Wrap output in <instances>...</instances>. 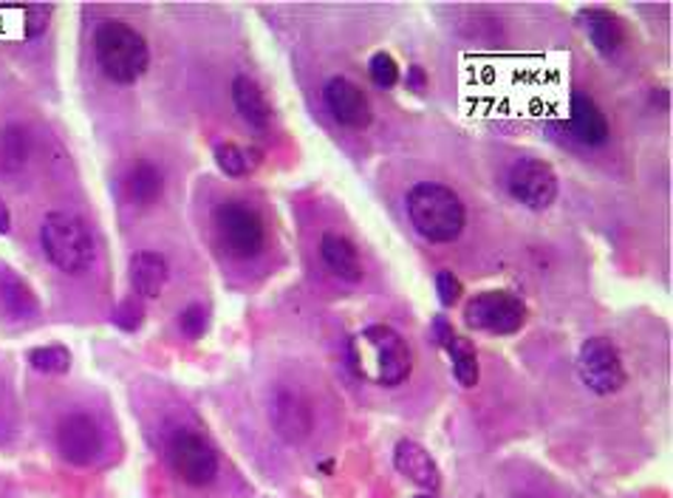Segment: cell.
Masks as SVG:
<instances>
[{
  "label": "cell",
  "mask_w": 673,
  "mask_h": 498,
  "mask_svg": "<svg viewBox=\"0 0 673 498\" xmlns=\"http://www.w3.org/2000/svg\"><path fill=\"white\" fill-rule=\"evenodd\" d=\"M413 498H436V496H413Z\"/></svg>",
  "instance_id": "cell-33"
},
{
  "label": "cell",
  "mask_w": 673,
  "mask_h": 498,
  "mask_svg": "<svg viewBox=\"0 0 673 498\" xmlns=\"http://www.w3.org/2000/svg\"><path fill=\"white\" fill-rule=\"evenodd\" d=\"M433 337L439 340V346H447V343L453 340V329H450V323H447L445 318L433 320Z\"/></svg>",
  "instance_id": "cell-31"
},
{
  "label": "cell",
  "mask_w": 673,
  "mask_h": 498,
  "mask_svg": "<svg viewBox=\"0 0 673 498\" xmlns=\"http://www.w3.org/2000/svg\"><path fill=\"white\" fill-rule=\"evenodd\" d=\"M233 103L238 108V114L247 119L252 128L263 131L272 122V108L267 103V94L261 91V85L255 83L252 76L238 74L233 80Z\"/></svg>",
  "instance_id": "cell-18"
},
{
  "label": "cell",
  "mask_w": 673,
  "mask_h": 498,
  "mask_svg": "<svg viewBox=\"0 0 673 498\" xmlns=\"http://www.w3.org/2000/svg\"><path fill=\"white\" fill-rule=\"evenodd\" d=\"M9 229H12V215H9V208L0 201V236H7Z\"/></svg>",
  "instance_id": "cell-32"
},
{
  "label": "cell",
  "mask_w": 673,
  "mask_h": 498,
  "mask_svg": "<svg viewBox=\"0 0 673 498\" xmlns=\"http://www.w3.org/2000/svg\"><path fill=\"white\" fill-rule=\"evenodd\" d=\"M215 229H219L221 241L229 249V256L235 258H258L267 244V227H263L261 215L255 213L249 204L240 201H224L215 208Z\"/></svg>",
  "instance_id": "cell-5"
},
{
  "label": "cell",
  "mask_w": 673,
  "mask_h": 498,
  "mask_svg": "<svg viewBox=\"0 0 673 498\" xmlns=\"http://www.w3.org/2000/svg\"><path fill=\"white\" fill-rule=\"evenodd\" d=\"M464 320L470 329L487 334H516L527 320V306L507 289L479 292L464 306Z\"/></svg>",
  "instance_id": "cell-6"
},
{
  "label": "cell",
  "mask_w": 673,
  "mask_h": 498,
  "mask_svg": "<svg viewBox=\"0 0 673 498\" xmlns=\"http://www.w3.org/2000/svg\"><path fill=\"white\" fill-rule=\"evenodd\" d=\"M125 187H128V195H131L133 204H139V208H153V204L162 199V190H165V176H162V170H158L153 162L139 159V162H133V167L128 170Z\"/></svg>",
  "instance_id": "cell-19"
},
{
  "label": "cell",
  "mask_w": 673,
  "mask_h": 498,
  "mask_svg": "<svg viewBox=\"0 0 673 498\" xmlns=\"http://www.w3.org/2000/svg\"><path fill=\"white\" fill-rule=\"evenodd\" d=\"M28 363L43 374H66L71 368V352L66 346H37L28 352Z\"/></svg>",
  "instance_id": "cell-23"
},
{
  "label": "cell",
  "mask_w": 673,
  "mask_h": 498,
  "mask_svg": "<svg viewBox=\"0 0 673 498\" xmlns=\"http://www.w3.org/2000/svg\"><path fill=\"white\" fill-rule=\"evenodd\" d=\"M26 156H28L26 133H23L21 128H14V124L3 128V131H0V167L17 170V167H23Z\"/></svg>",
  "instance_id": "cell-22"
},
{
  "label": "cell",
  "mask_w": 673,
  "mask_h": 498,
  "mask_svg": "<svg viewBox=\"0 0 673 498\" xmlns=\"http://www.w3.org/2000/svg\"><path fill=\"white\" fill-rule=\"evenodd\" d=\"M436 292H439V300L441 306H456L461 298V281L453 275V272H439L436 275Z\"/></svg>",
  "instance_id": "cell-28"
},
{
  "label": "cell",
  "mask_w": 673,
  "mask_h": 498,
  "mask_svg": "<svg viewBox=\"0 0 673 498\" xmlns=\"http://www.w3.org/2000/svg\"><path fill=\"white\" fill-rule=\"evenodd\" d=\"M509 193L529 210H546L557 199V176L550 162L521 159L509 170Z\"/></svg>",
  "instance_id": "cell-9"
},
{
  "label": "cell",
  "mask_w": 673,
  "mask_h": 498,
  "mask_svg": "<svg viewBox=\"0 0 673 498\" xmlns=\"http://www.w3.org/2000/svg\"><path fill=\"white\" fill-rule=\"evenodd\" d=\"M569 131L577 142H583V145L589 147L603 145L605 139H609V133H612L603 108H600L586 91H575V94H571Z\"/></svg>",
  "instance_id": "cell-14"
},
{
  "label": "cell",
  "mask_w": 673,
  "mask_h": 498,
  "mask_svg": "<svg viewBox=\"0 0 673 498\" xmlns=\"http://www.w3.org/2000/svg\"><path fill=\"white\" fill-rule=\"evenodd\" d=\"M272 423H275V430L286 442H303L315 428V416H311L309 402L303 400L297 391L281 388L275 394V402H272Z\"/></svg>",
  "instance_id": "cell-12"
},
{
  "label": "cell",
  "mask_w": 673,
  "mask_h": 498,
  "mask_svg": "<svg viewBox=\"0 0 673 498\" xmlns=\"http://www.w3.org/2000/svg\"><path fill=\"white\" fill-rule=\"evenodd\" d=\"M577 374L591 394L609 396L617 394L625 386L628 374H625L623 357H619L617 346L609 337H589L577 354Z\"/></svg>",
  "instance_id": "cell-7"
},
{
  "label": "cell",
  "mask_w": 673,
  "mask_h": 498,
  "mask_svg": "<svg viewBox=\"0 0 673 498\" xmlns=\"http://www.w3.org/2000/svg\"><path fill=\"white\" fill-rule=\"evenodd\" d=\"M349 360L359 380L379 388H397L411 377L413 357L405 337L391 325H368L351 340Z\"/></svg>",
  "instance_id": "cell-1"
},
{
  "label": "cell",
  "mask_w": 673,
  "mask_h": 498,
  "mask_svg": "<svg viewBox=\"0 0 673 498\" xmlns=\"http://www.w3.org/2000/svg\"><path fill=\"white\" fill-rule=\"evenodd\" d=\"M393 467L422 490L436 493L441 487L439 464L433 462L430 453L413 439H399L397 448H393Z\"/></svg>",
  "instance_id": "cell-13"
},
{
  "label": "cell",
  "mask_w": 673,
  "mask_h": 498,
  "mask_svg": "<svg viewBox=\"0 0 673 498\" xmlns=\"http://www.w3.org/2000/svg\"><path fill=\"white\" fill-rule=\"evenodd\" d=\"M173 471L190 487H210L219 476V453L196 430H179L167 448Z\"/></svg>",
  "instance_id": "cell-8"
},
{
  "label": "cell",
  "mask_w": 673,
  "mask_h": 498,
  "mask_svg": "<svg viewBox=\"0 0 673 498\" xmlns=\"http://www.w3.org/2000/svg\"><path fill=\"white\" fill-rule=\"evenodd\" d=\"M408 215L422 238L430 244H450L464 233L468 210L459 195L436 181H420L408 193Z\"/></svg>",
  "instance_id": "cell-2"
},
{
  "label": "cell",
  "mask_w": 673,
  "mask_h": 498,
  "mask_svg": "<svg viewBox=\"0 0 673 498\" xmlns=\"http://www.w3.org/2000/svg\"><path fill=\"white\" fill-rule=\"evenodd\" d=\"M323 97L331 117L340 124H345V128L363 131V128L371 124V103L363 94V88L351 83L349 76H331L329 83H326Z\"/></svg>",
  "instance_id": "cell-11"
},
{
  "label": "cell",
  "mask_w": 673,
  "mask_h": 498,
  "mask_svg": "<svg viewBox=\"0 0 673 498\" xmlns=\"http://www.w3.org/2000/svg\"><path fill=\"white\" fill-rule=\"evenodd\" d=\"M179 329L185 337L199 340L204 337L206 332V309L201 304H190L185 311L179 315Z\"/></svg>",
  "instance_id": "cell-27"
},
{
  "label": "cell",
  "mask_w": 673,
  "mask_h": 498,
  "mask_svg": "<svg viewBox=\"0 0 673 498\" xmlns=\"http://www.w3.org/2000/svg\"><path fill=\"white\" fill-rule=\"evenodd\" d=\"M577 21L583 23L591 46H594L600 55H614V51L623 49L625 26L614 12H605V9H583V12L577 14Z\"/></svg>",
  "instance_id": "cell-16"
},
{
  "label": "cell",
  "mask_w": 673,
  "mask_h": 498,
  "mask_svg": "<svg viewBox=\"0 0 673 498\" xmlns=\"http://www.w3.org/2000/svg\"><path fill=\"white\" fill-rule=\"evenodd\" d=\"M128 275H131V286L139 298L153 300L162 295L167 284V275H170V266H167V258L153 252V249H142L128 263Z\"/></svg>",
  "instance_id": "cell-15"
},
{
  "label": "cell",
  "mask_w": 673,
  "mask_h": 498,
  "mask_svg": "<svg viewBox=\"0 0 673 498\" xmlns=\"http://www.w3.org/2000/svg\"><path fill=\"white\" fill-rule=\"evenodd\" d=\"M213 153L221 170L227 176H235V179L247 174L249 165H252V162H249V153L240 151V147L233 145V142H219Z\"/></svg>",
  "instance_id": "cell-24"
},
{
  "label": "cell",
  "mask_w": 673,
  "mask_h": 498,
  "mask_svg": "<svg viewBox=\"0 0 673 498\" xmlns=\"http://www.w3.org/2000/svg\"><path fill=\"white\" fill-rule=\"evenodd\" d=\"M57 450L66 462L80 464V467L94 462L103 453V430L94 416L83 411L62 416L57 425Z\"/></svg>",
  "instance_id": "cell-10"
},
{
  "label": "cell",
  "mask_w": 673,
  "mask_h": 498,
  "mask_svg": "<svg viewBox=\"0 0 673 498\" xmlns=\"http://www.w3.org/2000/svg\"><path fill=\"white\" fill-rule=\"evenodd\" d=\"M320 256L336 277H343L349 284L363 281V261H359L357 247L340 233H326L323 241H320Z\"/></svg>",
  "instance_id": "cell-17"
},
{
  "label": "cell",
  "mask_w": 673,
  "mask_h": 498,
  "mask_svg": "<svg viewBox=\"0 0 673 498\" xmlns=\"http://www.w3.org/2000/svg\"><path fill=\"white\" fill-rule=\"evenodd\" d=\"M48 17H51V9L43 7V3H28V7H26V37H37L40 32H46Z\"/></svg>",
  "instance_id": "cell-29"
},
{
  "label": "cell",
  "mask_w": 673,
  "mask_h": 498,
  "mask_svg": "<svg viewBox=\"0 0 673 498\" xmlns=\"http://www.w3.org/2000/svg\"><path fill=\"white\" fill-rule=\"evenodd\" d=\"M0 300H3L7 311L9 315H14V318L37 315L35 292L28 289L12 270H0Z\"/></svg>",
  "instance_id": "cell-20"
},
{
  "label": "cell",
  "mask_w": 673,
  "mask_h": 498,
  "mask_svg": "<svg viewBox=\"0 0 673 498\" xmlns=\"http://www.w3.org/2000/svg\"><path fill=\"white\" fill-rule=\"evenodd\" d=\"M94 49L99 69L105 71L108 80L119 85H133L151 66L147 40L122 21H105L96 28Z\"/></svg>",
  "instance_id": "cell-3"
},
{
  "label": "cell",
  "mask_w": 673,
  "mask_h": 498,
  "mask_svg": "<svg viewBox=\"0 0 673 498\" xmlns=\"http://www.w3.org/2000/svg\"><path fill=\"white\" fill-rule=\"evenodd\" d=\"M40 247L46 258L66 275H83L94 263V238L85 222L71 213H48L40 227Z\"/></svg>",
  "instance_id": "cell-4"
},
{
  "label": "cell",
  "mask_w": 673,
  "mask_h": 498,
  "mask_svg": "<svg viewBox=\"0 0 673 498\" xmlns=\"http://www.w3.org/2000/svg\"><path fill=\"white\" fill-rule=\"evenodd\" d=\"M368 74H371V83L377 88H393L399 83V66L388 51H379L368 62Z\"/></svg>",
  "instance_id": "cell-25"
},
{
  "label": "cell",
  "mask_w": 673,
  "mask_h": 498,
  "mask_svg": "<svg viewBox=\"0 0 673 498\" xmlns=\"http://www.w3.org/2000/svg\"><path fill=\"white\" fill-rule=\"evenodd\" d=\"M144 320V306L139 298H125L122 304L114 309V325H119L122 332H137Z\"/></svg>",
  "instance_id": "cell-26"
},
{
  "label": "cell",
  "mask_w": 673,
  "mask_h": 498,
  "mask_svg": "<svg viewBox=\"0 0 673 498\" xmlns=\"http://www.w3.org/2000/svg\"><path fill=\"white\" fill-rule=\"evenodd\" d=\"M447 352H450V360H453V374L459 380L461 388H475L479 386V357H475V348L468 337H456L447 343Z\"/></svg>",
  "instance_id": "cell-21"
},
{
  "label": "cell",
  "mask_w": 673,
  "mask_h": 498,
  "mask_svg": "<svg viewBox=\"0 0 673 498\" xmlns=\"http://www.w3.org/2000/svg\"><path fill=\"white\" fill-rule=\"evenodd\" d=\"M408 88L416 91V94H422L425 91V83H427V76H425V69H420V66H411L408 69Z\"/></svg>",
  "instance_id": "cell-30"
}]
</instances>
